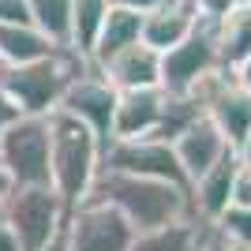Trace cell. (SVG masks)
<instances>
[{
  "label": "cell",
  "mask_w": 251,
  "mask_h": 251,
  "mask_svg": "<svg viewBox=\"0 0 251 251\" xmlns=\"http://www.w3.org/2000/svg\"><path fill=\"white\" fill-rule=\"evenodd\" d=\"M86 202H105V206L120 210L131 221L135 232L191 218V191L188 188H176V184H165V180L127 176V173H113V169L98 173Z\"/></svg>",
  "instance_id": "obj_1"
},
{
  "label": "cell",
  "mask_w": 251,
  "mask_h": 251,
  "mask_svg": "<svg viewBox=\"0 0 251 251\" xmlns=\"http://www.w3.org/2000/svg\"><path fill=\"white\" fill-rule=\"evenodd\" d=\"M101 173V139L68 113H49V188L72 214Z\"/></svg>",
  "instance_id": "obj_2"
},
{
  "label": "cell",
  "mask_w": 251,
  "mask_h": 251,
  "mask_svg": "<svg viewBox=\"0 0 251 251\" xmlns=\"http://www.w3.org/2000/svg\"><path fill=\"white\" fill-rule=\"evenodd\" d=\"M86 68L90 60L79 56L75 49H56L45 60L23 64V68H0V86L23 116H49L60 109L68 83L75 75H83Z\"/></svg>",
  "instance_id": "obj_3"
},
{
  "label": "cell",
  "mask_w": 251,
  "mask_h": 251,
  "mask_svg": "<svg viewBox=\"0 0 251 251\" xmlns=\"http://www.w3.org/2000/svg\"><path fill=\"white\" fill-rule=\"evenodd\" d=\"M0 214L11 225L23 251H45L64 232L68 210L52 188H11L0 202Z\"/></svg>",
  "instance_id": "obj_4"
},
{
  "label": "cell",
  "mask_w": 251,
  "mask_h": 251,
  "mask_svg": "<svg viewBox=\"0 0 251 251\" xmlns=\"http://www.w3.org/2000/svg\"><path fill=\"white\" fill-rule=\"evenodd\" d=\"M0 165L15 188H49V116H19L0 135Z\"/></svg>",
  "instance_id": "obj_5"
},
{
  "label": "cell",
  "mask_w": 251,
  "mask_h": 251,
  "mask_svg": "<svg viewBox=\"0 0 251 251\" xmlns=\"http://www.w3.org/2000/svg\"><path fill=\"white\" fill-rule=\"evenodd\" d=\"M101 169L127 173V176H147V180H165V184L191 191L173 143H161V139H113L101 150Z\"/></svg>",
  "instance_id": "obj_6"
},
{
  "label": "cell",
  "mask_w": 251,
  "mask_h": 251,
  "mask_svg": "<svg viewBox=\"0 0 251 251\" xmlns=\"http://www.w3.org/2000/svg\"><path fill=\"white\" fill-rule=\"evenodd\" d=\"M131 221L105 202H83L64 218L68 251H131Z\"/></svg>",
  "instance_id": "obj_7"
},
{
  "label": "cell",
  "mask_w": 251,
  "mask_h": 251,
  "mask_svg": "<svg viewBox=\"0 0 251 251\" xmlns=\"http://www.w3.org/2000/svg\"><path fill=\"white\" fill-rule=\"evenodd\" d=\"M214 26L218 23L199 19V26H195V34H191L188 42H180L176 49L161 52V90L165 94H191L210 72L221 68Z\"/></svg>",
  "instance_id": "obj_8"
},
{
  "label": "cell",
  "mask_w": 251,
  "mask_h": 251,
  "mask_svg": "<svg viewBox=\"0 0 251 251\" xmlns=\"http://www.w3.org/2000/svg\"><path fill=\"white\" fill-rule=\"evenodd\" d=\"M60 113H68V116H75L79 124H86L101 139V150H105V143L113 139L116 90L109 86V79L98 72L94 64H90L83 75H75L72 83H68V90H64V98H60Z\"/></svg>",
  "instance_id": "obj_9"
},
{
  "label": "cell",
  "mask_w": 251,
  "mask_h": 251,
  "mask_svg": "<svg viewBox=\"0 0 251 251\" xmlns=\"http://www.w3.org/2000/svg\"><path fill=\"white\" fill-rule=\"evenodd\" d=\"M173 150H176V161H180V169H184V176H188V184H191V180H199L206 169L218 165L232 147L225 143V135H221L218 127L210 124V116L202 113L191 127H184V131L173 139Z\"/></svg>",
  "instance_id": "obj_10"
},
{
  "label": "cell",
  "mask_w": 251,
  "mask_h": 251,
  "mask_svg": "<svg viewBox=\"0 0 251 251\" xmlns=\"http://www.w3.org/2000/svg\"><path fill=\"white\" fill-rule=\"evenodd\" d=\"M165 109V90L147 86V90H116V116H113V139H150L157 131ZM109 139V143H113Z\"/></svg>",
  "instance_id": "obj_11"
},
{
  "label": "cell",
  "mask_w": 251,
  "mask_h": 251,
  "mask_svg": "<svg viewBox=\"0 0 251 251\" xmlns=\"http://www.w3.org/2000/svg\"><path fill=\"white\" fill-rule=\"evenodd\" d=\"M236 173H240V157H236V150H229L214 169H206L199 180H191V214L202 218L206 225H214L232 206Z\"/></svg>",
  "instance_id": "obj_12"
},
{
  "label": "cell",
  "mask_w": 251,
  "mask_h": 251,
  "mask_svg": "<svg viewBox=\"0 0 251 251\" xmlns=\"http://www.w3.org/2000/svg\"><path fill=\"white\" fill-rule=\"evenodd\" d=\"M195 26H199V15L191 0H165L161 8L143 15V45H150L154 52H169L180 42H188Z\"/></svg>",
  "instance_id": "obj_13"
},
{
  "label": "cell",
  "mask_w": 251,
  "mask_h": 251,
  "mask_svg": "<svg viewBox=\"0 0 251 251\" xmlns=\"http://www.w3.org/2000/svg\"><path fill=\"white\" fill-rule=\"evenodd\" d=\"M98 72L109 79L113 90H147V86H161V52L150 45H127L124 52H116L109 64H101Z\"/></svg>",
  "instance_id": "obj_14"
},
{
  "label": "cell",
  "mask_w": 251,
  "mask_h": 251,
  "mask_svg": "<svg viewBox=\"0 0 251 251\" xmlns=\"http://www.w3.org/2000/svg\"><path fill=\"white\" fill-rule=\"evenodd\" d=\"M210 236V225L202 218H180L169 221V225H157V229L135 232L131 251H199Z\"/></svg>",
  "instance_id": "obj_15"
},
{
  "label": "cell",
  "mask_w": 251,
  "mask_h": 251,
  "mask_svg": "<svg viewBox=\"0 0 251 251\" xmlns=\"http://www.w3.org/2000/svg\"><path fill=\"white\" fill-rule=\"evenodd\" d=\"M139 42H143V15L127 11V8H109V15L101 23V34H98L94 49H90V64L101 68L116 52H124L127 45H139Z\"/></svg>",
  "instance_id": "obj_16"
},
{
  "label": "cell",
  "mask_w": 251,
  "mask_h": 251,
  "mask_svg": "<svg viewBox=\"0 0 251 251\" xmlns=\"http://www.w3.org/2000/svg\"><path fill=\"white\" fill-rule=\"evenodd\" d=\"M56 45L38 26H0V68H23V64L52 56Z\"/></svg>",
  "instance_id": "obj_17"
},
{
  "label": "cell",
  "mask_w": 251,
  "mask_h": 251,
  "mask_svg": "<svg viewBox=\"0 0 251 251\" xmlns=\"http://www.w3.org/2000/svg\"><path fill=\"white\" fill-rule=\"evenodd\" d=\"M214 38H218L221 68H236L244 56H251V4L229 8V15L218 19V26H214Z\"/></svg>",
  "instance_id": "obj_18"
},
{
  "label": "cell",
  "mask_w": 251,
  "mask_h": 251,
  "mask_svg": "<svg viewBox=\"0 0 251 251\" xmlns=\"http://www.w3.org/2000/svg\"><path fill=\"white\" fill-rule=\"evenodd\" d=\"M109 0H72V38H68V49H75L79 56L90 60V49H94L98 34H101V23L109 15Z\"/></svg>",
  "instance_id": "obj_19"
},
{
  "label": "cell",
  "mask_w": 251,
  "mask_h": 251,
  "mask_svg": "<svg viewBox=\"0 0 251 251\" xmlns=\"http://www.w3.org/2000/svg\"><path fill=\"white\" fill-rule=\"evenodd\" d=\"M30 23L49 38L56 49H68L72 38V0H26Z\"/></svg>",
  "instance_id": "obj_20"
},
{
  "label": "cell",
  "mask_w": 251,
  "mask_h": 251,
  "mask_svg": "<svg viewBox=\"0 0 251 251\" xmlns=\"http://www.w3.org/2000/svg\"><path fill=\"white\" fill-rule=\"evenodd\" d=\"M210 229L218 232L225 244H232V248H244L251 251V206H240V202H232L225 214H221Z\"/></svg>",
  "instance_id": "obj_21"
},
{
  "label": "cell",
  "mask_w": 251,
  "mask_h": 251,
  "mask_svg": "<svg viewBox=\"0 0 251 251\" xmlns=\"http://www.w3.org/2000/svg\"><path fill=\"white\" fill-rule=\"evenodd\" d=\"M0 26H34L26 0H0Z\"/></svg>",
  "instance_id": "obj_22"
},
{
  "label": "cell",
  "mask_w": 251,
  "mask_h": 251,
  "mask_svg": "<svg viewBox=\"0 0 251 251\" xmlns=\"http://www.w3.org/2000/svg\"><path fill=\"white\" fill-rule=\"evenodd\" d=\"M191 4H195V15H199L202 23L225 19V15H229V8H232V0H191Z\"/></svg>",
  "instance_id": "obj_23"
},
{
  "label": "cell",
  "mask_w": 251,
  "mask_h": 251,
  "mask_svg": "<svg viewBox=\"0 0 251 251\" xmlns=\"http://www.w3.org/2000/svg\"><path fill=\"white\" fill-rule=\"evenodd\" d=\"M232 202L251 206V165H240V173H236V191H232Z\"/></svg>",
  "instance_id": "obj_24"
},
{
  "label": "cell",
  "mask_w": 251,
  "mask_h": 251,
  "mask_svg": "<svg viewBox=\"0 0 251 251\" xmlns=\"http://www.w3.org/2000/svg\"><path fill=\"white\" fill-rule=\"evenodd\" d=\"M19 109H15V101H11L8 94H4V86H0V135H4V131H8L11 124H15V120H19Z\"/></svg>",
  "instance_id": "obj_25"
},
{
  "label": "cell",
  "mask_w": 251,
  "mask_h": 251,
  "mask_svg": "<svg viewBox=\"0 0 251 251\" xmlns=\"http://www.w3.org/2000/svg\"><path fill=\"white\" fill-rule=\"evenodd\" d=\"M113 8H127V11H139V15H147V11H154V8H161L165 0H109Z\"/></svg>",
  "instance_id": "obj_26"
},
{
  "label": "cell",
  "mask_w": 251,
  "mask_h": 251,
  "mask_svg": "<svg viewBox=\"0 0 251 251\" xmlns=\"http://www.w3.org/2000/svg\"><path fill=\"white\" fill-rule=\"evenodd\" d=\"M0 251H23L19 240H15V232H11V225L4 221V214H0Z\"/></svg>",
  "instance_id": "obj_27"
},
{
  "label": "cell",
  "mask_w": 251,
  "mask_h": 251,
  "mask_svg": "<svg viewBox=\"0 0 251 251\" xmlns=\"http://www.w3.org/2000/svg\"><path fill=\"white\" fill-rule=\"evenodd\" d=\"M232 79H236V83H240L244 90L251 94V56H244V60L236 64V68H232Z\"/></svg>",
  "instance_id": "obj_28"
},
{
  "label": "cell",
  "mask_w": 251,
  "mask_h": 251,
  "mask_svg": "<svg viewBox=\"0 0 251 251\" xmlns=\"http://www.w3.org/2000/svg\"><path fill=\"white\" fill-rule=\"evenodd\" d=\"M199 251H244V248H232V244H225V240H221V236H218V232L210 229V236H206V244H202V248H199Z\"/></svg>",
  "instance_id": "obj_29"
},
{
  "label": "cell",
  "mask_w": 251,
  "mask_h": 251,
  "mask_svg": "<svg viewBox=\"0 0 251 251\" xmlns=\"http://www.w3.org/2000/svg\"><path fill=\"white\" fill-rule=\"evenodd\" d=\"M11 188H15V184H11V176L4 173V165H0V202L8 199V191H11Z\"/></svg>",
  "instance_id": "obj_30"
},
{
  "label": "cell",
  "mask_w": 251,
  "mask_h": 251,
  "mask_svg": "<svg viewBox=\"0 0 251 251\" xmlns=\"http://www.w3.org/2000/svg\"><path fill=\"white\" fill-rule=\"evenodd\" d=\"M236 157H240V165H251V135L244 139V147L236 150Z\"/></svg>",
  "instance_id": "obj_31"
},
{
  "label": "cell",
  "mask_w": 251,
  "mask_h": 251,
  "mask_svg": "<svg viewBox=\"0 0 251 251\" xmlns=\"http://www.w3.org/2000/svg\"><path fill=\"white\" fill-rule=\"evenodd\" d=\"M45 251H68V244H64V232H60V236H56V240H52Z\"/></svg>",
  "instance_id": "obj_32"
},
{
  "label": "cell",
  "mask_w": 251,
  "mask_h": 251,
  "mask_svg": "<svg viewBox=\"0 0 251 251\" xmlns=\"http://www.w3.org/2000/svg\"><path fill=\"white\" fill-rule=\"evenodd\" d=\"M251 0H232V8H248Z\"/></svg>",
  "instance_id": "obj_33"
}]
</instances>
